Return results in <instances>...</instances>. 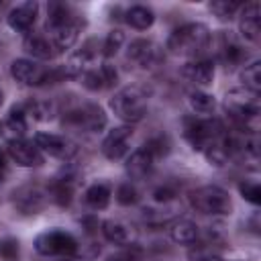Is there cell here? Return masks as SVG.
Wrapping results in <instances>:
<instances>
[{
	"label": "cell",
	"instance_id": "1",
	"mask_svg": "<svg viewBox=\"0 0 261 261\" xmlns=\"http://www.w3.org/2000/svg\"><path fill=\"white\" fill-rule=\"evenodd\" d=\"M84 27V18L71 10V6L63 2H51L47 8V37L55 45L57 51H65L75 45Z\"/></svg>",
	"mask_w": 261,
	"mask_h": 261
},
{
	"label": "cell",
	"instance_id": "2",
	"mask_svg": "<svg viewBox=\"0 0 261 261\" xmlns=\"http://www.w3.org/2000/svg\"><path fill=\"white\" fill-rule=\"evenodd\" d=\"M212 35L210 29L202 22H188L177 27L165 43V49L173 55H181V57H192V59H200V55L210 47Z\"/></svg>",
	"mask_w": 261,
	"mask_h": 261
},
{
	"label": "cell",
	"instance_id": "3",
	"mask_svg": "<svg viewBox=\"0 0 261 261\" xmlns=\"http://www.w3.org/2000/svg\"><path fill=\"white\" fill-rule=\"evenodd\" d=\"M259 94H253L249 90H232L226 94L224 108L228 116L232 118L234 126L239 130H253V124L259 118L261 106H259Z\"/></svg>",
	"mask_w": 261,
	"mask_h": 261
},
{
	"label": "cell",
	"instance_id": "4",
	"mask_svg": "<svg viewBox=\"0 0 261 261\" xmlns=\"http://www.w3.org/2000/svg\"><path fill=\"white\" fill-rule=\"evenodd\" d=\"M110 110L126 124L141 122L147 114V96L137 86L122 88L110 98Z\"/></svg>",
	"mask_w": 261,
	"mask_h": 261
},
{
	"label": "cell",
	"instance_id": "5",
	"mask_svg": "<svg viewBox=\"0 0 261 261\" xmlns=\"http://www.w3.org/2000/svg\"><path fill=\"white\" fill-rule=\"evenodd\" d=\"M190 204L194 210L210 216H226L232 210L230 194L220 186H200L190 192Z\"/></svg>",
	"mask_w": 261,
	"mask_h": 261
},
{
	"label": "cell",
	"instance_id": "6",
	"mask_svg": "<svg viewBox=\"0 0 261 261\" xmlns=\"http://www.w3.org/2000/svg\"><path fill=\"white\" fill-rule=\"evenodd\" d=\"M226 133V128L214 120V118H200V116H192L186 120L184 124V135L188 139V143L192 145V149L196 151H206L212 143H216L222 135Z\"/></svg>",
	"mask_w": 261,
	"mask_h": 261
},
{
	"label": "cell",
	"instance_id": "7",
	"mask_svg": "<svg viewBox=\"0 0 261 261\" xmlns=\"http://www.w3.org/2000/svg\"><path fill=\"white\" fill-rule=\"evenodd\" d=\"M35 251L45 257H73L80 251V245L71 232L51 228L35 239Z\"/></svg>",
	"mask_w": 261,
	"mask_h": 261
},
{
	"label": "cell",
	"instance_id": "8",
	"mask_svg": "<svg viewBox=\"0 0 261 261\" xmlns=\"http://www.w3.org/2000/svg\"><path fill=\"white\" fill-rule=\"evenodd\" d=\"M63 122L75 128H84L88 133H100L106 126L108 118L98 104H82L77 108L67 110L63 114Z\"/></svg>",
	"mask_w": 261,
	"mask_h": 261
},
{
	"label": "cell",
	"instance_id": "9",
	"mask_svg": "<svg viewBox=\"0 0 261 261\" xmlns=\"http://www.w3.org/2000/svg\"><path fill=\"white\" fill-rule=\"evenodd\" d=\"M10 75L24 86H41V84H47L55 77H63L65 73H63V69L61 71H47L39 63H35L33 59L20 57V59H14L10 63Z\"/></svg>",
	"mask_w": 261,
	"mask_h": 261
},
{
	"label": "cell",
	"instance_id": "10",
	"mask_svg": "<svg viewBox=\"0 0 261 261\" xmlns=\"http://www.w3.org/2000/svg\"><path fill=\"white\" fill-rule=\"evenodd\" d=\"M130 139H133V126L130 124H122V126H114L112 130H108V135L104 137L100 151L106 159L110 161H118L122 159L128 149H130Z\"/></svg>",
	"mask_w": 261,
	"mask_h": 261
},
{
	"label": "cell",
	"instance_id": "11",
	"mask_svg": "<svg viewBox=\"0 0 261 261\" xmlns=\"http://www.w3.org/2000/svg\"><path fill=\"white\" fill-rule=\"evenodd\" d=\"M35 145L39 147L41 153H47L49 157L55 159H71L75 155V145L63 137V135H53V133H37L35 135Z\"/></svg>",
	"mask_w": 261,
	"mask_h": 261
},
{
	"label": "cell",
	"instance_id": "12",
	"mask_svg": "<svg viewBox=\"0 0 261 261\" xmlns=\"http://www.w3.org/2000/svg\"><path fill=\"white\" fill-rule=\"evenodd\" d=\"M239 31L241 37L249 43H259L261 39V6L257 0L245 2L239 10Z\"/></svg>",
	"mask_w": 261,
	"mask_h": 261
},
{
	"label": "cell",
	"instance_id": "13",
	"mask_svg": "<svg viewBox=\"0 0 261 261\" xmlns=\"http://www.w3.org/2000/svg\"><path fill=\"white\" fill-rule=\"evenodd\" d=\"M126 57L139 67H153L163 59V49L149 39H135L126 49Z\"/></svg>",
	"mask_w": 261,
	"mask_h": 261
},
{
	"label": "cell",
	"instance_id": "14",
	"mask_svg": "<svg viewBox=\"0 0 261 261\" xmlns=\"http://www.w3.org/2000/svg\"><path fill=\"white\" fill-rule=\"evenodd\" d=\"M8 155L12 161L20 167H39L43 165V153L33 141H27L22 137L10 139L8 141Z\"/></svg>",
	"mask_w": 261,
	"mask_h": 261
},
{
	"label": "cell",
	"instance_id": "15",
	"mask_svg": "<svg viewBox=\"0 0 261 261\" xmlns=\"http://www.w3.org/2000/svg\"><path fill=\"white\" fill-rule=\"evenodd\" d=\"M80 77H82V84H84L86 90H90V92H102V90H108V88H112L116 84L118 71L114 69V65L102 63L98 67L86 69Z\"/></svg>",
	"mask_w": 261,
	"mask_h": 261
},
{
	"label": "cell",
	"instance_id": "16",
	"mask_svg": "<svg viewBox=\"0 0 261 261\" xmlns=\"http://www.w3.org/2000/svg\"><path fill=\"white\" fill-rule=\"evenodd\" d=\"M47 194L39 186H22L12 192V204L22 214H35L45 206Z\"/></svg>",
	"mask_w": 261,
	"mask_h": 261
},
{
	"label": "cell",
	"instance_id": "17",
	"mask_svg": "<svg viewBox=\"0 0 261 261\" xmlns=\"http://www.w3.org/2000/svg\"><path fill=\"white\" fill-rule=\"evenodd\" d=\"M37 12H39V4L37 2H20L16 6L10 8L8 16H6V22L12 31L16 33H27L33 29L35 20H37Z\"/></svg>",
	"mask_w": 261,
	"mask_h": 261
},
{
	"label": "cell",
	"instance_id": "18",
	"mask_svg": "<svg viewBox=\"0 0 261 261\" xmlns=\"http://www.w3.org/2000/svg\"><path fill=\"white\" fill-rule=\"evenodd\" d=\"M181 73H184V77H186L188 82H192V84L196 86V90L206 88V86H210L212 80H214V61L204 59V57L192 59V61H188V63L184 65Z\"/></svg>",
	"mask_w": 261,
	"mask_h": 261
},
{
	"label": "cell",
	"instance_id": "19",
	"mask_svg": "<svg viewBox=\"0 0 261 261\" xmlns=\"http://www.w3.org/2000/svg\"><path fill=\"white\" fill-rule=\"evenodd\" d=\"M102 234L114 243V245H120V247H130L137 239V232L135 228L124 222V220H114V218H108L102 222Z\"/></svg>",
	"mask_w": 261,
	"mask_h": 261
},
{
	"label": "cell",
	"instance_id": "20",
	"mask_svg": "<svg viewBox=\"0 0 261 261\" xmlns=\"http://www.w3.org/2000/svg\"><path fill=\"white\" fill-rule=\"evenodd\" d=\"M22 47L33 59H43V61H49L59 53L47 35H37V33H29L24 37Z\"/></svg>",
	"mask_w": 261,
	"mask_h": 261
},
{
	"label": "cell",
	"instance_id": "21",
	"mask_svg": "<svg viewBox=\"0 0 261 261\" xmlns=\"http://www.w3.org/2000/svg\"><path fill=\"white\" fill-rule=\"evenodd\" d=\"M153 165H155L153 155H151L145 147H139V149L133 151L130 157L126 159V173H128V177H133V179H143V177H147V175L153 171Z\"/></svg>",
	"mask_w": 261,
	"mask_h": 261
},
{
	"label": "cell",
	"instance_id": "22",
	"mask_svg": "<svg viewBox=\"0 0 261 261\" xmlns=\"http://www.w3.org/2000/svg\"><path fill=\"white\" fill-rule=\"evenodd\" d=\"M218 57L224 63V67H234V65H241L243 61H247V51L234 37L222 35L220 47H218Z\"/></svg>",
	"mask_w": 261,
	"mask_h": 261
},
{
	"label": "cell",
	"instance_id": "23",
	"mask_svg": "<svg viewBox=\"0 0 261 261\" xmlns=\"http://www.w3.org/2000/svg\"><path fill=\"white\" fill-rule=\"evenodd\" d=\"M169 237L173 243L192 245L198 241V226L188 218H175L169 226Z\"/></svg>",
	"mask_w": 261,
	"mask_h": 261
},
{
	"label": "cell",
	"instance_id": "24",
	"mask_svg": "<svg viewBox=\"0 0 261 261\" xmlns=\"http://www.w3.org/2000/svg\"><path fill=\"white\" fill-rule=\"evenodd\" d=\"M112 198V190L108 184H92L86 192H84V202L86 206H90L92 210H104L110 204Z\"/></svg>",
	"mask_w": 261,
	"mask_h": 261
},
{
	"label": "cell",
	"instance_id": "25",
	"mask_svg": "<svg viewBox=\"0 0 261 261\" xmlns=\"http://www.w3.org/2000/svg\"><path fill=\"white\" fill-rule=\"evenodd\" d=\"M188 104H190V108H192V112L196 116H208L216 108L214 96L208 94V92H204V90H192L188 94Z\"/></svg>",
	"mask_w": 261,
	"mask_h": 261
},
{
	"label": "cell",
	"instance_id": "26",
	"mask_svg": "<svg viewBox=\"0 0 261 261\" xmlns=\"http://www.w3.org/2000/svg\"><path fill=\"white\" fill-rule=\"evenodd\" d=\"M126 22L137 31H147L155 22V14L149 6L137 4V6H130L126 10Z\"/></svg>",
	"mask_w": 261,
	"mask_h": 261
},
{
	"label": "cell",
	"instance_id": "27",
	"mask_svg": "<svg viewBox=\"0 0 261 261\" xmlns=\"http://www.w3.org/2000/svg\"><path fill=\"white\" fill-rule=\"evenodd\" d=\"M92 51L86 47V49H80V51H75L69 59H67V63H65V67H63V73H65V77H77V75H82L86 69H90V61H92Z\"/></svg>",
	"mask_w": 261,
	"mask_h": 261
},
{
	"label": "cell",
	"instance_id": "28",
	"mask_svg": "<svg viewBox=\"0 0 261 261\" xmlns=\"http://www.w3.org/2000/svg\"><path fill=\"white\" fill-rule=\"evenodd\" d=\"M241 80L245 84V90L259 94V90H261V61L255 59L249 65H245V69L241 71Z\"/></svg>",
	"mask_w": 261,
	"mask_h": 261
},
{
	"label": "cell",
	"instance_id": "29",
	"mask_svg": "<svg viewBox=\"0 0 261 261\" xmlns=\"http://www.w3.org/2000/svg\"><path fill=\"white\" fill-rule=\"evenodd\" d=\"M241 6H243V2H237V0H214V2H210V10L222 20H230L241 10Z\"/></svg>",
	"mask_w": 261,
	"mask_h": 261
},
{
	"label": "cell",
	"instance_id": "30",
	"mask_svg": "<svg viewBox=\"0 0 261 261\" xmlns=\"http://www.w3.org/2000/svg\"><path fill=\"white\" fill-rule=\"evenodd\" d=\"M6 128L12 130L16 137H22L24 130H27V110L20 108V106H14L10 112H8V118H6Z\"/></svg>",
	"mask_w": 261,
	"mask_h": 261
},
{
	"label": "cell",
	"instance_id": "31",
	"mask_svg": "<svg viewBox=\"0 0 261 261\" xmlns=\"http://www.w3.org/2000/svg\"><path fill=\"white\" fill-rule=\"evenodd\" d=\"M116 202L120 204V206H133V204H137L139 202V190L135 188V184H130V181H126V184H120L118 188H116Z\"/></svg>",
	"mask_w": 261,
	"mask_h": 261
},
{
	"label": "cell",
	"instance_id": "32",
	"mask_svg": "<svg viewBox=\"0 0 261 261\" xmlns=\"http://www.w3.org/2000/svg\"><path fill=\"white\" fill-rule=\"evenodd\" d=\"M122 43H124V35H122V31H110L108 35H106V39H104V45H102V53H104V57H112V55H116L118 53V49L122 47Z\"/></svg>",
	"mask_w": 261,
	"mask_h": 261
},
{
	"label": "cell",
	"instance_id": "33",
	"mask_svg": "<svg viewBox=\"0 0 261 261\" xmlns=\"http://www.w3.org/2000/svg\"><path fill=\"white\" fill-rule=\"evenodd\" d=\"M151 155H153V159H159V157H165L167 153H169V141H167V137H153V139H149L145 145H143Z\"/></svg>",
	"mask_w": 261,
	"mask_h": 261
},
{
	"label": "cell",
	"instance_id": "34",
	"mask_svg": "<svg viewBox=\"0 0 261 261\" xmlns=\"http://www.w3.org/2000/svg\"><path fill=\"white\" fill-rule=\"evenodd\" d=\"M0 257L4 261H18L20 257V249H18V241L12 237H6L0 241Z\"/></svg>",
	"mask_w": 261,
	"mask_h": 261
},
{
	"label": "cell",
	"instance_id": "35",
	"mask_svg": "<svg viewBox=\"0 0 261 261\" xmlns=\"http://www.w3.org/2000/svg\"><path fill=\"white\" fill-rule=\"evenodd\" d=\"M239 192H241V196H243L247 202H251V204H255V206L261 202V188H259L257 181H241Z\"/></svg>",
	"mask_w": 261,
	"mask_h": 261
},
{
	"label": "cell",
	"instance_id": "36",
	"mask_svg": "<svg viewBox=\"0 0 261 261\" xmlns=\"http://www.w3.org/2000/svg\"><path fill=\"white\" fill-rule=\"evenodd\" d=\"M108 261H139V255H137V251L135 249H126V251H120V253H116V255H112V257H108Z\"/></svg>",
	"mask_w": 261,
	"mask_h": 261
},
{
	"label": "cell",
	"instance_id": "37",
	"mask_svg": "<svg viewBox=\"0 0 261 261\" xmlns=\"http://www.w3.org/2000/svg\"><path fill=\"white\" fill-rule=\"evenodd\" d=\"M198 261H222L218 255H212V253H206V255H200Z\"/></svg>",
	"mask_w": 261,
	"mask_h": 261
},
{
	"label": "cell",
	"instance_id": "38",
	"mask_svg": "<svg viewBox=\"0 0 261 261\" xmlns=\"http://www.w3.org/2000/svg\"><path fill=\"white\" fill-rule=\"evenodd\" d=\"M2 167H4V151L0 149V169H2Z\"/></svg>",
	"mask_w": 261,
	"mask_h": 261
},
{
	"label": "cell",
	"instance_id": "39",
	"mask_svg": "<svg viewBox=\"0 0 261 261\" xmlns=\"http://www.w3.org/2000/svg\"><path fill=\"white\" fill-rule=\"evenodd\" d=\"M0 104H2V92H0Z\"/></svg>",
	"mask_w": 261,
	"mask_h": 261
},
{
	"label": "cell",
	"instance_id": "40",
	"mask_svg": "<svg viewBox=\"0 0 261 261\" xmlns=\"http://www.w3.org/2000/svg\"><path fill=\"white\" fill-rule=\"evenodd\" d=\"M0 6H2V0H0Z\"/></svg>",
	"mask_w": 261,
	"mask_h": 261
}]
</instances>
